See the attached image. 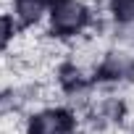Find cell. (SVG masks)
<instances>
[{
	"mask_svg": "<svg viewBox=\"0 0 134 134\" xmlns=\"http://www.w3.org/2000/svg\"><path fill=\"white\" fill-rule=\"evenodd\" d=\"M82 118H84V129H92V131L124 129L129 126L131 105L124 95H97L90 103V108L82 113Z\"/></svg>",
	"mask_w": 134,
	"mask_h": 134,
	"instance_id": "obj_4",
	"label": "cell"
},
{
	"mask_svg": "<svg viewBox=\"0 0 134 134\" xmlns=\"http://www.w3.org/2000/svg\"><path fill=\"white\" fill-rule=\"evenodd\" d=\"M84 118L69 103H45L21 121V134H82Z\"/></svg>",
	"mask_w": 134,
	"mask_h": 134,
	"instance_id": "obj_2",
	"label": "cell"
},
{
	"mask_svg": "<svg viewBox=\"0 0 134 134\" xmlns=\"http://www.w3.org/2000/svg\"><path fill=\"white\" fill-rule=\"evenodd\" d=\"M105 19L110 21V26H131L134 0H105Z\"/></svg>",
	"mask_w": 134,
	"mask_h": 134,
	"instance_id": "obj_7",
	"label": "cell"
},
{
	"mask_svg": "<svg viewBox=\"0 0 134 134\" xmlns=\"http://www.w3.org/2000/svg\"><path fill=\"white\" fill-rule=\"evenodd\" d=\"M19 34H21V26H19V21L13 19L11 8H8V5H0V55H5V53L16 45Z\"/></svg>",
	"mask_w": 134,
	"mask_h": 134,
	"instance_id": "obj_6",
	"label": "cell"
},
{
	"mask_svg": "<svg viewBox=\"0 0 134 134\" xmlns=\"http://www.w3.org/2000/svg\"><path fill=\"white\" fill-rule=\"evenodd\" d=\"M53 3L55 0H8V8L13 19L19 21L21 32H32V29L45 26Z\"/></svg>",
	"mask_w": 134,
	"mask_h": 134,
	"instance_id": "obj_5",
	"label": "cell"
},
{
	"mask_svg": "<svg viewBox=\"0 0 134 134\" xmlns=\"http://www.w3.org/2000/svg\"><path fill=\"white\" fill-rule=\"evenodd\" d=\"M92 82L100 90H116L124 84H134V50L113 45L105 47L90 66Z\"/></svg>",
	"mask_w": 134,
	"mask_h": 134,
	"instance_id": "obj_3",
	"label": "cell"
},
{
	"mask_svg": "<svg viewBox=\"0 0 134 134\" xmlns=\"http://www.w3.org/2000/svg\"><path fill=\"white\" fill-rule=\"evenodd\" d=\"M103 19L90 0H55L45 21V37L55 45H74L97 34Z\"/></svg>",
	"mask_w": 134,
	"mask_h": 134,
	"instance_id": "obj_1",
	"label": "cell"
},
{
	"mask_svg": "<svg viewBox=\"0 0 134 134\" xmlns=\"http://www.w3.org/2000/svg\"><path fill=\"white\" fill-rule=\"evenodd\" d=\"M129 134H134V118L129 121Z\"/></svg>",
	"mask_w": 134,
	"mask_h": 134,
	"instance_id": "obj_8",
	"label": "cell"
}]
</instances>
